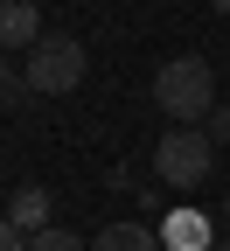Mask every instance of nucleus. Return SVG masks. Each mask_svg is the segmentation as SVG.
Listing matches in <instances>:
<instances>
[{
	"mask_svg": "<svg viewBox=\"0 0 230 251\" xmlns=\"http://www.w3.org/2000/svg\"><path fill=\"white\" fill-rule=\"evenodd\" d=\"M49 209H56L49 188H14V196H7V230H21V237L56 230V224H49Z\"/></svg>",
	"mask_w": 230,
	"mask_h": 251,
	"instance_id": "20e7f679",
	"label": "nucleus"
},
{
	"mask_svg": "<svg viewBox=\"0 0 230 251\" xmlns=\"http://www.w3.org/2000/svg\"><path fill=\"white\" fill-rule=\"evenodd\" d=\"M0 251H28V237L21 230H0Z\"/></svg>",
	"mask_w": 230,
	"mask_h": 251,
	"instance_id": "9d476101",
	"label": "nucleus"
},
{
	"mask_svg": "<svg viewBox=\"0 0 230 251\" xmlns=\"http://www.w3.org/2000/svg\"><path fill=\"white\" fill-rule=\"evenodd\" d=\"M0 42H7V49H35L42 42V14L35 7H28V0H7V7H0Z\"/></svg>",
	"mask_w": 230,
	"mask_h": 251,
	"instance_id": "39448f33",
	"label": "nucleus"
},
{
	"mask_svg": "<svg viewBox=\"0 0 230 251\" xmlns=\"http://www.w3.org/2000/svg\"><path fill=\"white\" fill-rule=\"evenodd\" d=\"M209 168H216V140L203 126H168V133L153 140V175L168 188H203Z\"/></svg>",
	"mask_w": 230,
	"mask_h": 251,
	"instance_id": "f03ea898",
	"label": "nucleus"
},
{
	"mask_svg": "<svg viewBox=\"0 0 230 251\" xmlns=\"http://www.w3.org/2000/svg\"><path fill=\"white\" fill-rule=\"evenodd\" d=\"M28 251H91L77 230H42V237H28Z\"/></svg>",
	"mask_w": 230,
	"mask_h": 251,
	"instance_id": "6e6552de",
	"label": "nucleus"
},
{
	"mask_svg": "<svg viewBox=\"0 0 230 251\" xmlns=\"http://www.w3.org/2000/svg\"><path fill=\"white\" fill-rule=\"evenodd\" d=\"M153 105L168 112L175 126L209 119L216 112V70H209V56H168L153 70Z\"/></svg>",
	"mask_w": 230,
	"mask_h": 251,
	"instance_id": "f257e3e1",
	"label": "nucleus"
},
{
	"mask_svg": "<svg viewBox=\"0 0 230 251\" xmlns=\"http://www.w3.org/2000/svg\"><path fill=\"white\" fill-rule=\"evenodd\" d=\"M223 216H230V202H223Z\"/></svg>",
	"mask_w": 230,
	"mask_h": 251,
	"instance_id": "f8f14e48",
	"label": "nucleus"
},
{
	"mask_svg": "<svg viewBox=\"0 0 230 251\" xmlns=\"http://www.w3.org/2000/svg\"><path fill=\"white\" fill-rule=\"evenodd\" d=\"M209 251H230V237H223V244H209Z\"/></svg>",
	"mask_w": 230,
	"mask_h": 251,
	"instance_id": "9b49d317",
	"label": "nucleus"
},
{
	"mask_svg": "<svg viewBox=\"0 0 230 251\" xmlns=\"http://www.w3.org/2000/svg\"><path fill=\"white\" fill-rule=\"evenodd\" d=\"M84 70H91V56H84L77 35H42L35 49H28V63H21L28 91H42V98H70V91L84 84Z\"/></svg>",
	"mask_w": 230,
	"mask_h": 251,
	"instance_id": "7ed1b4c3",
	"label": "nucleus"
},
{
	"mask_svg": "<svg viewBox=\"0 0 230 251\" xmlns=\"http://www.w3.org/2000/svg\"><path fill=\"white\" fill-rule=\"evenodd\" d=\"M209 140H216V147H230V105H216V112H209Z\"/></svg>",
	"mask_w": 230,
	"mask_h": 251,
	"instance_id": "1a4fd4ad",
	"label": "nucleus"
},
{
	"mask_svg": "<svg viewBox=\"0 0 230 251\" xmlns=\"http://www.w3.org/2000/svg\"><path fill=\"white\" fill-rule=\"evenodd\" d=\"M91 251H168V244H160V230H147V224H105Z\"/></svg>",
	"mask_w": 230,
	"mask_h": 251,
	"instance_id": "423d86ee",
	"label": "nucleus"
},
{
	"mask_svg": "<svg viewBox=\"0 0 230 251\" xmlns=\"http://www.w3.org/2000/svg\"><path fill=\"white\" fill-rule=\"evenodd\" d=\"M160 244H175V251H209V224H203L195 209H181V216L160 224Z\"/></svg>",
	"mask_w": 230,
	"mask_h": 251,
	"instance_id": "0eeeda50",
	"label": "nucleus"
}]
</instances>
